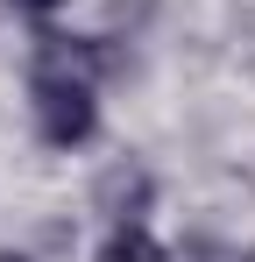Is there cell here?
<instances>
[{
    "label": "cell",
    "mask_w": 255,
    "mask_h": 262,
    "mask_svg": "<svg viewBox=\"0 0 255 262\" xmlns=\"http://www.w3.org/2000/svg\"><path fill=\"white\" fill-rule=\"evenodd\" d=\"M99 50L78 36H42L36 71H29V106H36V135L50 149H78L99 135Z\"/></svg>",
    "instance_id": "1"
},
{
    "label": "cell",
    "mask_w": 255,
    "mask_h": 262,
    "mask_svg": "<svg viewBox=\"0 0 255 262\" xmlns=\"http://www.w3.org/2000/svg\"><path fill=\"white\" fill-rule=\"evenodd\" d=\"M0 262H29V255H14V248H0Z\"/></svg>",
    "instance_id": "5"
},
{
    "label": "cell",
    "mask_w": 255,
    "mask_h": 262,
    "mask_svg": "<svg viewBox=\"0 0 255 262\" xmlns=\"http://www.w3.org/2000/svg\"><path fill=\"white\" fill-rule=\"evenodd\" d=\"M248 262H255V255H248Z\"/></svg>",
    "instance_id": "6"
},
{
    "label": "cell",
    "mask_w": 255,
    "mask_h": 262,
    "mask_svg": "<svg viewBox=\"0 0 255 262\" xmlns=\"http://www.w3.org/2000/svg\"><path fill=\"white\" fill-rule=\"evenodd\" d=\"M149 191H156V184H149L142 163H114V170L99 177V213L114 220V227H135V220L149 213Z\"/></svg>",
    "instance_id": "2"
},
{
    "label": "cell",
    "mask_w": 255,
    "mask_h": 262,
    "mask_svg": "<svg viewBox=\"0 0 255 262\" xmlns=\"http://www.w3.org/2000/svg\"><path fill=\"white\" fill-rule=\"evenodd\" d=\"M99 262H163V248H156V234L135 220V227H114V234L99 241Z\"/></svg>",
    "instance_id": "3"
},
{
    "label": "cell",
    "mask_w": 255,
    "mask_h": 262,
    "mask_svg": "<svg viewBox=\"0 0 255 262\" xmlns=\"http://www.w3.org/2000/svg\"><path fill=\"white\" fill-rule=\"evenodd\" d=\"M7 7H14V14H36V21H42V14H57L64 0H7Z\"/></svg>",
    "instance_id": "4"
}]
</instances>
